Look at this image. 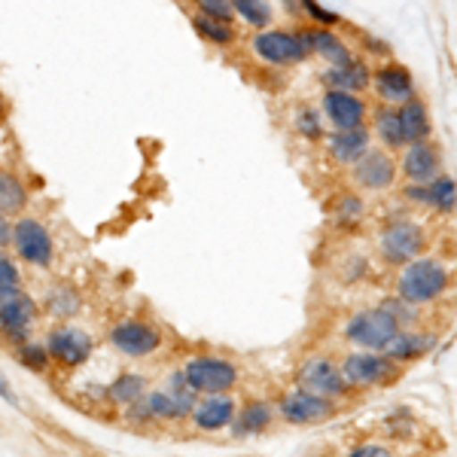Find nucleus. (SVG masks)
<instances>
[{
	"label": "nucleus",
	"instance_id": "obj_1",
	"mask_svg": "<svg viewBox=\"0 0 457 457\" xmlns=\"http://www.w3.org/2000/svg\"><path fill=\"white\" fill-rule=\"evenodd\" d=\"M403 265L405 269L396 278V296L409 302V305H430V302H436L448 290L452 275H448V269L442 262L427 260L421 253Z\"/></svg>",
	"mask_w": 457,
	"mask_h": 457
},
{
	"label": "nucleus",
	"instance_id": "obj_2",
	"mask_svg": "<svg viewBox=\"0 0 457 457\" xmlns=\"http://www.w3.org/2000/svg\"><path fill=\"white\" fill-rule=\"evenodd\" d=\"M342 375L351 387H385L403 375V363L390 360L385 351H353L342 360Z\"/></svg>",
	"mask_w": 457,
	"mask_h": 457
},
{
	"label": "nucleus",
	"instance_id": "obj_3",
	"mask_svg": "<svg viewBox=\"0 0 457 457\" xmlns=\"http://www.w3.org/2000/svg\"><path fill=\"white\" fill-rule=\"evenodd\" d=\"M250 46H253L260 62L275 64V68H293V64H302L312 55L302 31L293 34V31H278V28H262Z\"/></svg>",
	"mask_w": 457,
	"mask_h": 457
},
{
	"label": "nucleus",
	"instance_id": "obj_4",
	"mask_svg": "<svg viewBox=\"0 0 457 457\" xmlns=\"http://www.w3.org/2000/svg\"><path fill=\"white\" fill-rule=\"evenodd\" d=\"M396 329H400V320L385 305H378V308H366L353 320H348L345 338L363 351H381L394 338Z\"/></svg>",
	"mask_w": 457,
	"mask_h": 457
},
{
	"label": "nucleus",
	"instance_id": "obj_5",
	"mask_svg": "<svg viewBox=\"0 0 457 457\" xmlns=\"http://www.w3.org/2000/svg\"><path fill=\"white\" fill-rule=\"evenodd\" d=\"M336 411H338L336 400L320 396V394L305 390V387L290 390V394H284L281 403H278V415H281L287 424H296V427L327 424V421H333V418H336Z\"/></svg>",
	"mask_w": 457,
	"mask_h": 457
},
{
	"label": "nucleus",
	"instance_id": "obj_6",
	"mask_svg": "<svg viewBox=\"0 0 457 457\" xmlns=\"http://www.w3.org/2000/svg\"><path fill=\"white\" fill-rule=\"evenodd\" d=\"M378 245L387 262L403 265L427 250V232H424V226L411 223V220H394L390 226H385Z\"/></svg>",
	"mask_w": 457,
	"mask_h": 457
},
{
	"label": "nucleus",
	"instance_id": "obj_7",
	"mask_svg": "<svg viewBox=\"0 0 457 457\" xmlns=\"http://www.w3.org/2000/svg\"><path fill=\"white\" fill-rule=\"evenodd\" d=\"M189 387L195 394H228L238 385V370L235 363H228L223 357H195L189 360V366L183 370Z\"/></svg>",
	"mask_w": 457,
	"mask_h": 457
},
{
	"label": "nucleus",
	"instance_id": "obj_8",
	"mask_svg": "<svg viewBox=\"0 0 457 457\" xmlns=\"http://www.w3.org/2000/svg\"><path fill=\"white\" fill-rule=\"evenodd\" d=\"M12 247L28 265H40V269H46L55 256L53 235L34 217H21L19 223H12Z\"/></svg>",
	"mask_w": 457,
	"mask_h": 457
},
{
	"label": "nucleus",
	"instance_id": "obj_9",
	"mask_svg": "<svg viewBox=\"0 0 457 457\" xmlns=\"http://www.w3.org/2000/svg\"><path fill=\"white\" fill-rule=\"evenodd\" d=\"M46 351H49V357H53L55 363L68 366V370H77V366H83L86 360L92 357L95 342H92V336H88L86 329L64 323V327H55L53 333H49Z\"/></svg>",
	"mask_w": 457,
	"mask_h": 457
},
{
	"label": "nucleus",
	"instance_id": "obj_10",
	"mask_svg": "<svg viewBox=\"0 0 457 457\" xmlns=\"http://www.w3.org/2000/svg\"><path fill=\"white\" fill-rule=\"evenodd\" d=\"M299 387L314 390V394H320V396H329V400H342V396L351 394V385L345 381L342 366H336L329 357L305 360V366L299 370Z\"/></svg>",
	"mask_w": 457,
	"mask_h": 457
},
{
	"label": "nucleus",
	"instance_id": "obj_11",
	"mask_svg": "<svg viewBox=\"0 0 457 457\" xmlns=\"http://www.w3.org/2000/svg\"><path fill=\"white\" fill-rule=\"evenodd\" d=\"M110 345L125 357H146L162 345V333L150 320H122L110 329Z\"/></svg>",
	"mask_w": 457,
	"mask_h": 457
},
{
	"label": "nucleus",
	"instance_id": "obj_12",
	"mask_svg": "<svg viewBox=\"0 0 457 457\" xmlns=\"http://www.w3.org/2000/svg\"><path fill=\"white\" fill-rule=\"evenodd\" d=\"M351 168L357 187L370 189V193H385L396 180V162L387 150H366Z\"/></svg>",
	"mask_w": 457,
	"mask_h": 457
},
{
	"label": "nucleus",
	"instance_id": "obj_13",
	"mask_svg": "<svg viewBox=\"0 0 457 457\" xmlns=\"http://www.w3.org/2000/svg\"><path fill=\"white\" fill-rule=\"evenodd\" d=\"M370 86L375 88V95L381 98V104H405L409 98H415L418 88H415V79H411V73L403 68V64L396 62H387L381 64V68L372 71L370 77Z\"/></svg>",
	"mask_w": 457,
	"mask_h": 457
},
{
	"label": "nucleus",
	"instance_id": "obj_14",
	"mask_svg": "<svg viewBox=\"0 0 457 457\" xmlns=\"http://www.w3.org/2000/svg\"><path fill=\"white\" fill-rule=\"evenodd\" d=\"M366 101L353 92H336V88H327L323 95V116L333 129H360L366 125Z\"/></svg>",
	"mask_w": 457,
	"mask_h": 457
},
{
	"label": "nucleus",
	"instance_id": "obj_15",
	"mask_svg": "<svg viewBox=\"0 0 457 457\" xmlns=\"http://www.w3.org/2000/svg\"><path fill=\"white\" fill-rule=\"evenodd\" d=\"M34 317H37V302L21 290L10 293V296L0 299V336L21 342L28 336V327L34 323Z\"/></svg>",
	"mask_w": 457,
	"mask_h": 457
},
{
	"label": "nucleus",
	"instance_id": "obj_16",
	"mask_svg": "<svg viewBox=\"0 0 457 457\" xmlns=\"http://www.w3.org/2000/svg\"><path fill=\"white\" fill-rule=\"evenodd\" d=\"M403 174L409 177V183H427L433 177L442 174V153L433 141H418L405 144L403 153Z\"/></svg>",
	"mask_w": 457,
	"mask_h": 457
},
{
	"label": "nucleus",
	"instance_id": "obj_17",
	"mask_svg": "<svg viewBox=\"0 0 457 457\" xmlns=\"http://www.w3.org/2000/svg\"><path fill=\"white\" fill-rule=\"evenodd\" d=\"M189 415L198 430H223L235 418V400L228 394H202Z\"/></svg>",
	"mask_w": 457,
	"mask_h": 457
},
{
	"label": "nucleus",
	"instance_id": "obj_18",
	"mask_svg": "<svg viewBox=\"0 0 457 457\" xmlns=\"http://www.w3.org/2000/svg\"><path fill=\"white\" fill-rule=\"evenodd\" d=\"M433 348H436V336L430 333H418V329H396L394 338L385 345V351L390 360H396V363H415V360L427 357Z\"/></svg>",
	"mask_w": 457,
	"mask_h": 457
},
{
	"label": "nucleus",
	"instance_id": "obj_19",
	"mask_svg": "<svg viewBox=\"0 0 457 457\" xmlns=\"http://www.w3.org/2000/svg\"><path fill=\"white\" fill-rule=\"evenodd\" d=\"M323 137H327V146L338 165H353V162L370 150V131H366V125H360V129H336Z\"/></svg>",
	"mask_w": 457,
	"mask_h": 457
},
{
	"label": "nucleus",
	"instance_id": "obj_20",
	"mask_svg": "<svg viewBox=\"0 0 457 457\" xmlns=\"http://www.w3.org/2000/svg\"><path fill=\"white\" fill-rule=\"evenodd\" d=\"M302 37H305L308 49H312V55L323 58V62L329 64V68H336V64H348L353 53L348 49V43L342 40V37H336L329 28H308V31H302Z\"/></svg>",
	"mask_w": 457,
	"mask_h": 457
},
{
	"label": "nucleus",
	"instance_id": "obj_21",
	"mask_svg": "<svg viewBox=\"0 0 457 457\" xmlns=\"http://www.w3.org/2000/svg\"><path fill=\"white\" fill-rule=\"evenodd\" d=\"M370 64L360 62V58H351L348 64H336V68H329L327 73H323V86L327 88H336V92H366L370 88Z\"/></svg>",
	"mask_w": 457,
	"mask_h": 457
},
{
	"label": "nucleus",
	"instance_id": "obj_22",
	"mask_svg": "<svg viewBox=\"0 0 457 457\" xmlns=\"http://www.w3.org/2000/svg\"><path fill=\"white\" fill-rule=\"evenodd\" d=\"M400 129H403L405 144L430 141V135H433L430 110H427V104L418 98V95L405 101V104H400Z\"/></svg>",
	"mask_w": 457,
	"mask_h": 457
},
{
	"label": "nucleus",
	"instance_id": "obj_23",
	"mask_svg": "<svg viewBox=\"0 0 457 457\" xmlns=\"http://www.w3.org/2000/svg\"><path fill=\"white\" fill-rule=\"evenodd\" d=\"M372 129L375 137L385 144V150H403V129H400V107L396 104H381L372 113Z\"/></svg>",
	"mask_w": 457,
	"mask_h": 457
},
{
	"label": "nucleus",
	"instance_id": "obj_24",
	"mask_svg": "<svg viewBox=\"0 0 457 457\" xmlns=\"http://www.w3.org/2000/svg\"><path fill=\"white\" fill-rule=\"evenodd\" d=\"M271 421H275V409H271V403H262V400L247 403L245 409H241V415H238V418H232L235 433H238V436H247V433H262V430H269Z\"/></svg>",
	"mask_w": 457,
	"mask_h": 457
},
{
	"label": "nucleus",
	"instance_id": "obj_25",
	"mask_svg": "<svg viewBox=\"0 0 457 457\" xmlns=\"http://www.w3.org/2000/svg\"><path fill=\"white\" fill-rule=\"evenodd\" d=\"M193 28L198 31V37H202V40L213 43V46H232V43L238 40V34H235L232 21L204 16V12H195V16H193Z\"/></svg>",
	"mask_w": 457,
	"mask_h": 457
},
{
	"label": "nucleus",
	"instance_id": "obj_26",
	"mask_svg": "<svg viewBox=\"0 0 457 457\" xmlns=\"http://www.w3.org/2000/svg\"><path fill=\"white\" fill-rule=\"evenodd\" d=\"M424 204L439 213H452L457 204V189H454V177H433L424 183Z\"/></svg>",
	"mask_w": 457,
	"mask_h": 457
},
{
	"label": "nucleus",
	"instance_id": "obj_27",
	"mask_svg": "<svg viewBox=\"0 0 457 457\" xmlns=\"http://www.w3.org/2000/svg\"><path fill=\"white\" fill-rule=\"evenodd\" d=\"M28 208V189L16 174L0 171V213L16 217Z\"/></svg>",
	"mask_w": 457,
	"mask_h": 457
},
{
	"label": "nucleus",
	"instance_id": "obj_28",
	"mask_svg": "<svg viewBox=\"0 0 457 457\" xmlns=\"http://www.w3.org/2000/svg\"><path fill=\"white\" fill-rule=\"evenodd\" d=\"M46 312L55 317V320H71L73 314L79 312V293L73 287H55L46 296Z\"/></svg>",
	"mask_w": 457,
	"mask_h": 457
},
{
	"label": "nucleus",
	"instance_id": "obj_29",
	"mask_svg": "<svg viewBox=\"0 0 457 457\" xmlns=\"http://www.w3.org/2000/svg\"><path fill=\"white\" fill-rule=\"evenodd\" d=\"M144 394H146V381L141 375H120V378L107 387V396L116 405H131V403L141 400Z\"/></svg>",
	"mask_w": 457,
	"mask_h": 457
},
{
	"label": "nucleus",
	"instance_id": "obj_30",
	"mask_svg": "<svg viewBox=\"0 0 457 457\" xmlns=\"http://www.w3.org/2000/svg\"><path fill=\"white\" fill-rule=\"evenodd\" d=\"M235 16H241L250 28H269L271 25V4L269 0H232Z\"/></svg>",
	"mask_w": 457,
	"mask_h": 457
},
{
	"label": "nucleus",
	"instance_id": "obj_31",
	"mask_svg": "<svg viewBox=\"0 0 457 457\" xmlns=\"http://www.w3.org/2000/svg\"><path fill=\"white\" fill-rule=\"evenodd\" d=\"M168 396L174 400L180 418H187L202 394H195V390L189 387V381H187V375H183V372H171V378H168Z\"/></svg>",
	"mask_w": 457,
	"mask_h": 457
},
{
	"label": "nucleus",
	"instance_id": "obj_32",
	"mask_svg": "<svg viewBox=\"0 0 457 457\" xmlns=\"http://www.w3.org/2000/svg\"><path fill=\"white\" fill-rule=\"evenodd\" d=\"M16 357H19V363L31 372H43V370H49V363H53V357H49L46 348H40V345H28V342L19 345Z\"/></svg>",
	"mask_w": 457,
	"mask_h": 457
},
{
	"label": "nucleus",
	"instance_id": "obj_33",
	"mask_svg": "<svg viewBox=\"0 0 457 457\" xmlns=\"http://www.w3.org/2000/svg\"><path fill=\"white\" fill-rule=\"evenodd\" d=\"M296 129H299L302 137H308V141H320L323 137L320 113H314L312 107H299L296 110Z\"/></svg>",
	"mask_w": 457,
	"mask_h": 457
},
{
	"label": "nucleus",
	"instance_id": "obj_34",
	"mask_svg": "<svg viewBox=\"0 0 457 457\" xmlns=\"http://www.w3.org/2000/svg\"><path fill=\"white\" fill-rule=\"evenodd\" d=\"M333 213H336V220H342V223H357L360 217H363V202H360L357 195H338L336 202H333Z\"/></svg>",
	"mask_w": 457,
	"mask_h": 457
},
{
	"label": "nucleus",
	"instance_id": "obj_35",
	"mask_svg": "<svg viewBox=\"0 0 457 457\" xmlns=\"http://www.w3.org/2000/svg\"><path fill=\"white\" fill-rule=\"evenodd\" d=\"M21 290V275L10 256H0V299Z\"/></svg>",
	"mask_w": 457,
	"mask_h": 457
},
{
	"label": "nucleus",
	"instance_id": "obj_36",
	"mask_svg": "<svg viewBox=\"0 0 457 457\" xmlns=\"http://www.w3.org/2000/svg\"><path fill=\"white\" fill-rule=\"evenodd\" d=\"M193 4L198 6V12H204V16L226 19V21H232V19H235L232 0H193Z\"/></svg>",
	"mask_w": 457,
	"mask_h": 457
},
{
	"label": "nucleus",
	"instance_id": "obj_37",
	"mask_svg": "<svg viewBox=\"0 0 457 457\" xmlns=\"http://www.w3.org/2000/svg\"><path fill=\"white\" fill-rule=\"evenodd\" d=\"M302 10H305L308 16H312L320 28H333V25H338V16H336V12H333V10H327V6H320L317 0H302Z\"/></svg>",
	"mask_w": 457,
	"mask_h": 457
},
{
	"label": "nucleus",
	"instance_id": "obj_38",
	"mask_svg": "<svg viewBox=\"0 0 457 457\" xmlns=\"http://www.w3.org/2000/svg\"><path fill=\"white\" fill-rule=\"evenodd\" d=\"M351 454L353 457H387L390 448L387 445H378V442H363V445H357Z\"/></svg>",
	"mask_w": 457,
	"mask_h": 457
},
{
	"label": "nucleus",
	"instance_id": "obj_39",
	"mask_svg": "<svg viewBox=\"0 0 457 457\" xmlns=\"http://www.w3.org/2000/svg\"><path fill=\"white\" fill-rule=\"evenodd\" d=\"M12 245V223L6 213H0V250L10 247Z\"/></svg>",
	"mask_w": 457,
	"mask_h": 457
},
{
	"label": "nucleus",
	"instance_id": "obj_40",
	"mask_svg": "<svg viewBox=\"0 0 457 457\" xmlns=\"http://www.w3.org/2000/svg\"><path fill=\"white\" fill-rule=\"evenodd\" d=\"M0 396H4V400L10 403V405H19V396H16V390H12L10 385H6V381H4V375H0Z\"/></svg>",
	"mask_w": 457,
	"mask_h": 457
},
{
	"label": "nucleus",
	"instance_id": "obj_41",
	"mask_svg": "<svg viewBox=\"0 0 457 457\" xmlns=\"http://www.w3.org/2000/svg\"><path fill=\"white\" fill-rule=\"evenodd\" d=\"M6 116V101H4V95H0V120Z\"/></svg>",
	"mask_w": 457,
	"mask_h": 457
}]
</instances>
